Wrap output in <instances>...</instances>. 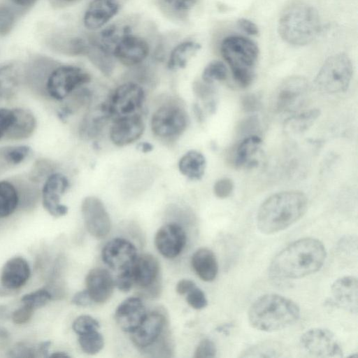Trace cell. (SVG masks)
Segmentation results:
<instances>
[{"label": "cell", "instance_id": "obj_1", "mask_svg": "<svg viewBox=\"0 0 358 358\" xmlns=\"http://www.w3.org/2000/svg\"><path fill=\"white\" fill-rule=\"evenodd\" d=\"M327 257L324 244L311 237L291 243L273 259L270 273L280 279H299L317 272Z\"/></svg>", "mask_w": 358, "mask_h": 358}, {"label": "cell", "instance_id": "obj_2", "mask_svg": "<svg viewBox=\"0 0 358 358\" xmlns=\"http://www.w3.org/2000/svg\"><path fill=\"white\" fill-rule=\"evenodd\" d=\"M308 206L306 196L299 191H284L272 194L259 206L257 226L264 234L282 231L299 220Z\"/></svg>", "mask_w": 358, "mask_h": 358}, {"label": "cell", "instance_id": "obj_3", "mask_svg": "<svg viewBox=\"0 0 358 358\" xmlns=\"http://www.w3.org/2000/svg\"><path fill=\"white\" fill-rule=\"evenodd\" d=\"M300 316L299 306L292 300L277 294L259 296L250 306L248 317L255 329L266 332L285 329Z\"/></svg>", "mask_w": 358, "mask_h": 358}, {"label": "cell", "instance_id": "obj_4", "mask_svg": "<svg viewBox=\"0 0 358 358\" xmlns=\"http://www.w3.org/2000/svg\"><path fill=\"white\" fill-rule=\"evenodd\" d=\"M320 29L317 10L303 2H296L287 6L278 22V31L281 38L294 46H303L311 43Z\"/></svg>", "mask_w": 358, "mask_h": 358}, {"label": "cell", "instance_id": "obj_5", "mask_svg": "<svg viewBox=\"0 0 358 358\" xmlns=\"http://www.w3.org/2000/svg\"><path fill=\"white\" fill-rule=\"evenodd\" d=\"M136 347L152 357H171L173 345L167 314L163 309L147 313L141 324L131 333Z\"/></svg>", "mask_w": 358, "mask_h": 358}, {"label": "cell", "instance_id": "obj_6", "mask_svg": "<svg viewBox=\"0 0 358 358\" xmlns=\"http://www.w3.org/2000/svg\"><path fill=\"white\" fill-rule=\"evenodd\" d=\"M220 52L235 81L243 87L249 86L254 80L259 57L256 43L243 36H231L222 41Z\"/></svg>", "mask_w": 358, "mask_h": 358}, {"label": "cell", "instance_id": "obj_7", "mask_svg": "<svg viewBox=\"0 0 358 358\" xmlns=\"http://www.w3.org/2000/svg\"><path fill=\"white\" fill-rule=\"evenodd\" d=\"M353 73L352 64L344 53L334 55L326 59L319 70L315 84L326 94L345 92L349 87Z\"/></svg>", "mask_w": 358, "mask_h": 358}, {"label": "cell", "instance_id": "obj_8", "mask_svg": "<svg viewBox=\"0 0 358 358\" xmlns=\"http://www.w3.org/2000/svg\"><path fill=\"white\" fill-rule=\"evenodd\" d=\"M90 74L83 69L73 65L57 66L50 73L47 85V94L61 101L73 92L90 82Z\"/></svg>", "mask_w": 358, "mask_h": 358}, {"label": "cell", "instance_id": "obj_9", "mask_svg": "<svg viewBox=\"0 0 358 358\" xmlns=\"http://www.w3.org/2000/svg\"><path fill=\"white\" fill-rule=\"evenodd\" d=\"M188 116L178 103L169 102L159 106L152 114L151 129L161 138L170 139L179 136L187 128Z\"/></svg>", "mask_w": 358, "mask_h": 358}, {"label": "cell", "instance_id": "obj_10", "mask_svg": "<svg viewBox=\"0 0 358 358\" xmlns=\"http://www.w3.org/2000/svg\"><path fill=\"white\" fill-rule=\"evenodd\" d=\"M145 100L143 88L138 83L127 82L117 87L106 103L114 120L138 114Z\"/></svg>", "mask_w": 358, "mask_h": 358}, {"label": "cell", "instance_id": "obj_11", "mask_svg": "<svg viewBox=\"0 0 358 358\" xmlns=\"http://www.w3.org/2000/svg\"><path fill=\"white\" fill-rule=\"evenodd\" d=\"M301 349L308 355L322 358L341 357L343 350L334 334L324 328H313L300 337Z\"/></svg>", "mask_w": 358, "mask_h": 358}, {"label": "cell", "instance_id": "obj_12", "mask_svg": "<svg viewBox=\"0 0 358 358\" xmlns=\"http://www.w3.org/2000/svg\"><path fill=\"white\" fill-rule=\"evenodd\" d=\"M308 90V80L299 76H291L282 81L274 93L273 106L278 113L296 110L303 104Z\"/></svg>", "mask_w": 358, "mask_h": 358}, {"label": "cell", "instance_id": "obj_13", "mask_svg": "<svg viewBox=\"0 0 358 358\" xmlns=\"http://www.w3.org/2000/svg\"><path fill=\"white\" fill-rule=\"evenodd\" d=\"M134 285L148 295H158L160 290L159 264L155 257L150 254L138 256L128 268Z\"/></svg>", "mask_w": 358, "mask_h": 358}, {"label": "cell", "instance_id": "obj_14", "mask_svg": "<svg viewBox=\"0 0 358 358\" xmlns=\"http://www.w3.org/2000/svg\"><path fill=\"white\" fill-rule=\"evenodd\" d=\"M81 211L85 228L90 234L99 239L108 234L111 228L110 219L99 198H85L82 202Z\"/></svg>", "mask_w": 358, "mask_h": 358}, {"label": "cell", "instance_id": "obj_15", "mask_svg": "<svg viewBox=\"0 0 358 358\" xmlns=\"http://www.w3.org/2000/svg\"><path fill=\"white\" fill-rule=\"evenodd\" d=\"M150 46L148 42L132 33L127 31L115 47L112 56L127 66H136L143 62L148 56Z\"/></svg>", "mask_w": 358, "mask_h": 358}, {"label": "cell", "instance_id": "obj_16", "mask_svg": "<svg viewBox=\"0 0 358 358\" xmlns=\"http://www.w3.org/2000/svg\"><path fill=\"white\" fill-rule=\"evenodd\" d=\"M101 257L108 267L121 272L130 267L138 255L133 243L124 238H115L104 245Z\"/></svg>", "mask_w": 358, "mask_h": 358}, {"label": "cell", "instance_id": "obj_17", "mask_svg": "<svg viewBox=\"0 0 358 358\" xmlns=\"http://www.w3.org/2000/svg\"><path fill=\"white\" fill-rule=\"evenodd\" d=\"M69 186L67 178L59 173H53L45 182L42 189L43 206L55 217H62L68 212L67 206L60 203V198Z\"/></svg>", "mask_w": 358, "mask_h": 358}, {"label": "cell", "instance_id": "obj_18", "mask_svg": "<svg viewBox=\"0 0 358 358\" xmlns=\"http://www.w3.org/2000/svg\"><path fill=\"white\" fill-rule=\"evenodd\" d=\"M57 63L46 57H36L24 66V81L32 92L45 96L46 85L52 71L57 66Z\"/></svg>", "mask_w": 358, "mask_h": 358}, {"label": "cell", "instance_id": "obj_19", "mask_svg": "<svg viewBox=\"0 0 358 358\" xmlns=\"http://www.w3.org/2000/svg\"><path fill=\"white\" fill-rule=\"evenodd\" d=\"M187 241L183 229L176 223H169L161 227L155 237L157 250L164 257H176L183 250Z\"/></svg>", "mask_w": 358, "mask_h": 358}, {"label": "cell", "instance_id": "obj_20", "mask_svg": "<svg viewBox=\"0 0 358 358\" xmlns=\"http://www.w3.org/2000/svg\"><path fill=\"white\" fill-rule=\"evenodd\" d=\"M145 124L141 115L135 114L115 119L110 129V138L117 146L137 141L143 134Z\"/></svg>", "mask_w": 358, "mask_h": 358}, {"label": "cell", "instance_id": "obj_21", "mask_svg": "<svg viewBox=\"0 0 358 358\" xmlns=\"http://www.w3.org/2000/svg\"><path fill=\"white\" fill-rule=\"evenodd\" d=\"M331 293L335 305L350 313H357L358 282L356 277L346 275L336 279L331 286Z\"/></svg>", "mask_w": 358, "mask_h": 358}, {"label": "cell", "instance_id": "obj_22", "mask_svg": "<svg viewBox=\"0 0 358 358\" xmlns=\"http://www.w3.org/2000/svg\"><path fill=\"white\" fill-rule=\"evenodd\" d=\"M119 9L117 0H92L83 16L84 26L91 31L97 30L113 19Z\"/></svg>", "mask_w": 358, "mask_h": 358}, {"label": "cell", "instance_id": "obj_23", "mask_svg": "<svg viewBox=\"0 0 358 358\" xmlns=\"http://www.w3.org/2000/svg\"><path fill=\"white\" fill-rule=\"evenodd\" d=\"M147 313L141 299L129 297L117 306L115 320L121 329L131 333L141 324Z\"/></svg>", "mask_w": 358, "mask_h": 358}, {"label": "cell", "instance_id": "obj_24", "mask_svg": "<svg viewBox=\"0 0 358 358\" xmlns=\"http://www.w3.org/2000/svg\"><path fill=\"white\" fill-rule=\"evenodd\" d=\"M85 283L87 291L96 303L106 302L112 296L115 287L112 275L102 268L90 270L86 276Z\"/></svg>", "mask_w": 358, "mask_h": 358}, {"label": "cell", "instance_id": "obj_25", "mask_svg": "<svg viewBox=\"0 0 358 358\" xmlns=\"http://www.w3.org/2000/svg\"><path fill=\"white\" fill-rule=\"evenodd\" d=\"M30 273V267L26 259L21 257L10 258L2 268L1 285L8 290H16L27 282Z\"/></svg>", "mask_w": 358, "mask_h": 358}, {"label": "cell", "instance_id": "obj_26", "mask_svg": "<svg viewBox=\"0 0 358 358\" xmlns=\"http://www.w3.org/2000/svg\"><path fill=\"white\" fill-rule=\"evenodd\" d=\"M111 119L106 103L93 108L83 117L79 125L80 136L85 139L97 137Z\"/></svg>", "mask_w": 358, "mask_h": 358}, {"label": "cell", "instance_id": "obj_27", "mask_svg": "<svg viewBox=\"0 0 358 358\" xmlns=\"http://www.w3.org/2000/svg\"><path fill=\"white\" fill-rule=\"evenodd\" d=\"M24 80V67L17 62L0 66V96L9 99Z\"/></svg>", "mask_w": 358, "mask_h": 358}, {"label": "cell", "instance_id": "obj_28", "mask_svg": "<svg viewBox=\"0 0 358 358\" xmlns=\"http://www.w3.org/2000/svg\"><path fill=\"white\" fill-rule=\"evenodd\" d=\"M13 110V121L4 137L10 140H21L29 137L36 126L34 115L25 108H15Z\"/></svg>", "mask_w": 358, "mask_h": 358}, {"label": "cell", "instance_id": "obj_29", "mask_svg": "<svg viewBox=\"0 0 358 358\" xmlns=\"http://www.w3.org/2000/svg\"><path fill=\"white\" fill-rule=\"evenodd\" d=\"M192 266L196 275L203 281H213L218 272V264L214 252L210 249H198L192 257Z\"/></svg>", "mask_w": 358, "mask_h": 358}, {"label": "cell", "instance_id": "obj_30", "mask_svg": "<svg viewBox=\"0 0 358 358\" xmlns=\"http://www.w3.org/2000/svg\"><path fill=\"white\" fill-rule=\"evenodd\" d=\"M206 166L203 155L194 150L186 152L178 162L180 173L192 180H199L203 177Z\"/></svg>", "mask_w": 358, "mask_h": 358}, {"label": "cell", "instance_id": "obj_31", "mask_svg": "<svg viewBox=\"0 0 358 358\" xmlns=\"http://www.w3.org/2000/svg\"><path fill=\"white\" fill-rule=\"evenodd\" d=\"M201 48L200 43L194 41H184L177 44L171 51L167 67L169 70L177 71L184 69L189 59Z\"/></svg>", "mask_w": 358, "mask_h": 358}, {"label": "cell", "instance_id": "obj_32", "mask_svg": "<svg viewBox=\"0 0 358 358\" xmlns=\"http://www.w3.org/2000/svg\"><path fill=\"white\" fill-rule=\"evenodd\" d=\"M19 196L14 184L8 181L0 182V218L10 215L17 208Z\"/></svg>", "mask_w": 358, "mask_h": 358}, {"label": "cell", "instance_id": "obj_33", "mask_svg": "<svg viewBox=\"0 0 358 358\" xmlns=\"http://www.w3.org/2000/svg\"><path fill=\"white\" fill-rule=\"evenodd\" d=\"M262 141L257 135H250L238 144L235 156V164L241 167L251 162V158L259 149Z\"/></svg>", "mask_w": 358, "mask_h": 358}, {"label": "cell", "instance_id": "obj_34", "mask_svg": "<svg viewBox=\"0 0 358 358\" xmlns=\"http://www.w3.org/2000/svg\"><path fill=\"white\" fill-rule=\"evenodd\" d=\"M320 116V110L314 108L290 117L285 122V128L293 133H301L310 127Z\"/></svg>", "mask_w": 358, "mask_h": 358}, {"label": "cell", "instance_id": "obj_35", "mask_svg": "<svg viewBox=\"0 0 358 358\" xmlns=\"http://www.w3.org/2000/svg\"><path fill=\"white\" fill-rule=\"evenodd\" d=\"M30 152V148L26 145L1 148L0 168L20 164L29 155Z\"/></svg>", "mask_w": 358, "mask_h": 358}, {"label": "cell", "instance_id": "obj_36", "mask_svg": "<svg viewBox=\"0 0 358 358\" xmlns=\"http://www.w3.org/2000/svg\"><path fill=\"white\" fill-rule=\"evenodd\" d=\"M78 343L82 350L88 355H94L102 350L104 340L98 330L80 335Z\"/></svg>", "mask_w": 358, "mask_h": 358}, {"label": "cell", "instance_id": "obj_37", "mask_svg": "<svg viewBox=\"0 0 358 358\" xmlns=\"http://www.w3.org/2000/svg\"><path fill=\"white\" fill-rule=\"evenodd\" d=\"M228 69L221 61L214 60L208 63L202 73L203 82L213 84L216 81H223L227 79Z\"/></svg>", "mask_w": 358, "mask_h": 358}, {"label": "cell", "instance_id": "obj_38", "mask_svg": "<svg viewBox=\"0 0 358 358\" xmlns=\"http://www.w3.org/2000/svg\"><path fill=\"white\" fill-rule=\"evenodd\" d=\"M56 169L55 164L45 159L37 160L32 166L29 173V180L33 182H38L48 178Z\"/></svg>", "mask_w": 358, "mask_h": 358}, {"label": "cell", "instance_id": "obj_39", "mask_svg": "<svg viewBox=\"0 0 358 358\" xmlns=\"http://www.w3.org/2000/svg\"><path fill=\"white\" fill-rule=\"evenodd\" d=\"M51 299L52 296L50 292L46 288H42L24 294L21 301L23 304L28 305L35 310L44 306Z\"/></svg>", "mask_w": 358, "mask_h": 358}, {"label": "cell", "instance_id": "obj_40", "mask_svg": "<svg viewBox=\"0 0 358 358\" xmlns=\"http://www.w3.org/2000/svg\"><path fill=\"white\" fill-rule=\"evenodd\" d=\"M99 327V322L87 315L78 316L72 324L73 330L79 336L96 331Z\"/></svg>", "mask_w": 358, "mask_h": 358}, {"label": "cell", "instance_id": "obj_41", "mask_svg": "<svg viewBox=\"0 0 358 358\" xmlns=\"http://www.w3.org/2000/svg\"><path fill=\"white\" fill-rule=\"evenodd\" d=\"M12 357L34 358L40 357L38 347L27 343H16L8 352Z\"/></svg>", "mask_w": 358, "mask_h": 358}, {"label": "cell", "instance_id": "obj_42", "mask_svg": "<svg viewBox=\"0 0 358 358\" xmlns=\"http://www.w3.org/2000/svg\"><path fill=\"white\" fill-rule=\"evenodd\" d=\"M15 22V15L13 10L6 6H0V36L10 32Z\"/></svg>", "mask_w": 358, "mask_h": 358}, {"label": "cell", "instance_id": "obj_43", "mask_svg": "<svg viewBox=\"0 0 358 358\" xmlns=\"http://www.w3.org/2000/svg\"><path fill=\"white\" fill-rule=\"evenodd\" d=\"M187 294L186 301L192 308L201 310L207 306V299L201 289L194 287Z\"/></svg>", "mask_w": 358, "mask_h": 358}, {"label": "cell", "instance_id": "obj_44", "mask_svg": "<svg viewBox=\"0 0 358 358\" xmlns=\"http://www.w3.org/2000/svg\"><path fill=\"white\" fill-rule=\"evenodd\" d=\"M217 353L216 345L209 338L202 339L198 344L194 355L195 358H212Z\"/></svg>", "mask_w": 358, "mask_h": 358}, {"label": "cell", "instance_id": "obj_45", "mask_svg": "<svg viewBox=\"0 0 358 358\" xmlns=\"http://www.w3.org/2000/svg\"><path fill=\"white\" fill-rule=\"evenodd\" d=\"M234 190V182L229 178H223L214 185L213 191L215 196L220 199H225L231 195Z\"/></svg>", "mask_w": 358, "mask_h": 358}, {"label": "cell", "instance_id": "obj_46", "mask_svg": "<svg viewBox=\"0 0 358 358\" xmlns=\"http://www.w3.org/2000/svg\"><path fill=\"white\" fill-rule=\"evenodd\" d=\"M34 309L28 305L23 304L22 306L16 309L11 315L14 324L21 325L28 322L34 314Z\"/></svg>", "mask_w": 358, "mask_h": 358}, {"label": "cell", "instance_id": "obj_47", "mask_svg": "<svg viewBox=\"0 0 358 358\" xmlns=\"http://www.w3.org/2000/svg\"><path fill=\"white\" fill-rule=\"evenodd\" d=\"M278 353L276 347L266 344L260 346L252 347L246 350L243 357H275Z\"/></svg>", "mask_w": 358, "mask_h": 358}, {"label": "cell", "instance_id": "obj_48", "mask_svg": "<svg viewBox=\"0 0 358 358\" xmlns=\"http://www.w3.org/2000/svg\"><path fill=\"white\" fill-rule=\"evenodd\" d=\"M13 110L0 108V139L5 136L13 121Z\"/></svg>", "mask_w": 358, "mask_h": 358}, {"label": "cell", "instance_id": "obj_49", "mask_svg": "<svg viewBox=\"0 0 358 358\" xmlns=\"http://www.w3.org/2000/svg\"><path fill=\"white\" fill-rule=\"evenodd\" d=\"M173 10L178 12L190 10L196 4V0H164Z\"/></svg>", "mask_w": 358, "mask_h": 358}, {"label": "cell", "instance_id": "obj_50", "mask_svg": "<svg viewBox=\"0 0 358 358\" xmlns=\"http://www.w3.org/2000/svg\"><path fill=\"white\" fill-rule=\"evenodd\" d=\"M210 85L205 82L197 83L194 86V91L200 99H207L211 98L215 93V90Z\"/></svg>", "mask_w": 358, "mask_h": 358}, {"label": "cell", "instance_id": "obj_51", "mask_svg": "<svg viewBox=\"0 0 358 358\" xmlns=\"http://www.w3.org/2000/svg\"><path fill=\"white\" fill-rule=\"evenodd\" d=\"M261 105L259 96L254 94L245 95L242 99V106L244 110L252 112L258 110Z\"/></svg>", "mask_w": 358, "mask_h": 358}, {"label": "cell", "instance_id": "obj_52", "mask_svg": "<svg viewBox=\"0 0 358 358\" xmlns=\"http://www.w3.org/2000/svg\"><path fill=\"white\" fill-rule=\"evenodd\" d=\"M72 303L78 306H88L94 303L87 289L80 291L74 294L71 299Z\"/></svg>", "mask_w": 358, "mask_h": 358}, {"label": "cell", "instance_id": "obj_53", "mask_svg": "<svg viewBox=\"0 0 358 358\" xmlns=\"http://www.w3.org/2000/svg\"><path fill=\"white\" fill-rule=\"evenodd\" d=\"M237 24L240 29L249 35L257 36L259 34L257 26L248 19L240 18Z\"/></svg>", "mask_w": 358, "mask_h": 358}, {"label": "cell", "instance_id": "obj_54", "mask_svg": "<svg viewBox=\"0 0 358 358\" xmlns=\"http://www.w3.org/2000/svg\"><path fill=\"white\" fill-rule=\"evenodd\" d=\"M194 287H196V285L193 281L182 279L178 282L176 289L179 294L182 295L189 292Z\"/></svg>", "mask_w": 358, "mask_h": 358}, {"label": "cell", "instance_id": "obj_55", "mask_svg": "<svg viewBox=\"0 0 358 358\" xmlns=\"http://www.w3.org/2000/svg\"><path fill=\"white\" fill-rule=\"evenodd\" d=\"M137 148L141 152L147 153L153 150V145L148 142H143L138 144Z\"/></svg>", "mask_w": 358, "mask_h": 358}, {"label": "cell", "instance_id": "obj_56", "mask_svg": "<svg viewBox=\"0 0 358 358\" xmlns=\"http://www.w3.org/2000/svg\"><path fill=\"white\" fill-rule=\"evenodd\" d=\"M15 4L22 6L27 7L30 6L35 3L36 0H11Z\"/></svg>", "mask_w": 358, "mask_h": 358}, {"label": "cell", "instance_id": "obj_57", "mask_svg": "<svg viewBox=\"0 0 358 358\" xmlns=\"http://www.w3.org/2000/svg\"><path fill=\"white\" fill-rule=\"evenodd\" d=\"M233 327L231 323L224 324L217 327L216 331L224 334H229V330Z\"/></svg>", "mask_w": 358, "mask_h": 358}, {"label": "cell", "instance_id": "obj_58", "mask_svg": "<svg viewBox=\"0 0 358 358\" xmlns=\"http://www.w3.org/2000/svg\"><path fill=\"white\" fill-rule=\"evenodd\" d=\"M51 357H69V355L64 352H56L49 355Z\"/></svg>", "mask_w": 358, "mask_h": 358}, {"label": "cell", "instance_id": "obj_59", "mask_svg": "<svg viewBox=\"0 0 358 358\" xmlns=\"http://www.w3.org/2000/svg\"><path fill=\"white\" fill-rule=\"evenodd\" d=\"M6 311V307L3 305H0V318L3 315Z\"/></svg>", "mask_w": 358, "mask_h": 358}, {"label": "cell", "instance_id": "obj_60", "mask_svg": "<svg viewBox=\"0 0 358 358\" xmlns=\"http://www.w3.org/2000/svg\"><path fill=\"white\" fill-rule=\"evenodd\" d=\"M66 1H74V0H66Z\"/></svg>", "mask_w": 358, "mask_h": 358}]
</instances>
